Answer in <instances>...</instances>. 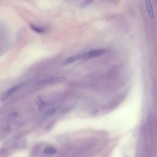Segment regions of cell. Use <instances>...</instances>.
<instances>
[{
	"instance_id": "1",
	"label": "cell",
	"mask_w": 157,
	"mask_h": 157,
	"mask_svg": "<svg viewBox=\"0 0 157 157\" xmlns=\"http://www.w3.org/2000/svg\"><path fill=\"white\" fill-rule=\"evenodd\" d=\"M105 52V50L103 49H96L94 50H91L89 52H87L86 53H84L83 54H81V58L80 59H88L91 58H94L97 56H99L104 54Z\"/></svg>"
},
{
	"instance_id": "2",
	"label": "cell",
	"mask_w": 157,
	"mask_h": 157,
	"mask_svg": "<svg viewBox=\"0 0 157 157\" xmlns=\"http://www.w3.org/2000/svg\"><path fill=\"white\" fill-rule=\"evenodd\" d=\"M63 80H64V77H55L46 78L45 80H42L41 83L43 84V85L53 84V83H58V82H61Z\"/></svg>"
},
{
	"instance_id": "3",
	"label": "cell",
	"mask_w": 157,
	"mask_h": 157,
	"mask_svg": "<svg viewBox=\"0 0 157 157\" xmlns=\"http://www.w3.org/2000/svg\"><path fill=\"white\" fill-rule=\"evenodd\" d=\"M81 58V55L80 54H77L73 56H71L70 57H68L66 58L63 61V65H68L70 64L78 59H80Z\"/></svg>"
},
{
	"instance_id": "4",
	"label": "cell",
	"mask_w": 157,
	"mask_h": 157,
	"mask_svg": "<svg viewBox=\"0 0 157 157\" xmlns=\"http://www.w3.org/2000/svg\"><path fill=\"white\" fill-rule=\"evenodd\" d=\"M20 88V85H15L13 86L10 87V88H9L7 90H6V91L4 93V94H3L2 99H5L7 98H9V96H10L13 93H15L18 88Z\"/></svg>"
},
{
	"instance_id": "5",
	"label": "cell",
	"mask_w": 157,
	"mask_h": 157,
	"mask_svg": "<svg viewBox=\"0 0 157 157\" xmlns=\"http://www.w3.org/2000/svg\"><path fill=\"white\" fill-rule=\"evenodd\" d=\"M145 6H146V9H147V13L148 15V16L150 17V18H153L154 17V12H153V9L151 6V1L150 0H145Z\"/></svg>"
},
{
	"instance_id": "6",
	"label": "cell",
	"mask_w": 157,
	"mask_h": 157,
	"mask_svg": "<svg viewBox=\"0 0 157 157\" xmlns=\"http://www.w3.org/2000/svg\"><path fill=\"white\" fill-rule=\"evenodd\" d=\"M43 153L44 154L48 155H55L57 153V150L53 147H46L44 150H43Z\"/></svg>"
},
{
	"instance_id": "7",
	"label": "cell",
	"mask_w": 157,
	"mask_h": 157,
	"mask_svg": "<svg viewBox=\"0 0 157 157\" xmlns=\"http://www.w3.org/2000/svg\"><path fill=\"white\" fill-rule=\"evenodd\" d=\"M55 112V110L54 109H48V110H47L44 113V116L45 117H47V118L50 117H51L52 115H53L54 114Z\"/></svg>"
},
{
	"instance_id": "8",
	"label": "cell",
	"mask_w": 157,
	"mask_h": 157,
	"mask_svg": "<svg viewBox=\"0 0 157 157\" xmlns=\"http://www.w3.org/2000/svg\"><path fill=\"white\" fill-rule=\"evenodd\" d=\"M31 28L33 31H34L38 33H43L44 32V29L43 28L37 27L34 25H31Z\"/></svg>"
},
{
	"instance_id": "9",
	"label": "cell",
	"mask_w": 157,
	"mask_h": 157,
	"mask_svg": "<svg viewBox=\"0 0 157 157\" xmlns=\"http://www.w3.org/2000/svg\"><path fill=\"white\" fill-rule=\"evenodd\" d=\"M93 0H86L84 2H83V3L80 5V7H86L88 5H89L90 4H91Z\"/></svg>"
},
{
	"instance_id": "10",
	"label": "cell",
	"mask_w": 157,
	"mask_h": 157,
	"mask_svg": "<svg viewBox=\"0 0 157 157\" xmlns=\"http://www.w3.org/2000/svg\"><path fill=\"white\" fill-rule=\"evenodd\" d=\"M67 1H76V0H67Z\"/></svg>"
}]
</instances>
